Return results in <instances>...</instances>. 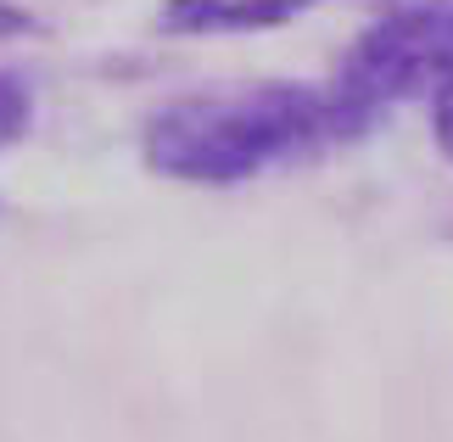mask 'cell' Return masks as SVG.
<instances>
[{
    "label": "cell",
    "mask_w": 453,
    "mask_h": 442,
    "mask_svg": "<svg viewBox=\"0 0 453 442\" xmlns=\"http://www.w3.org/2000/svg\"><path fill=\"white\" fill-rule=\"evenodd\" d=\"M364 129L370 118L347 107L336 84L252 79L163 101L141 129V157L157 180L230 190L269 174L274 163L353 140Z\"/></svg>",
    "instance_id": "1"
},
{
    "label": "cell",
    "mask_w": 453,
    "mask_h": 442,
    "mask_svg": "<svg viewBox=\"0 0 453 442\" xmlns=\"http://www.w3.org/2000/svg\"><path fill=\"white\" fill-rule=\"evenodd\" d=\"M431 135H437V146H442V157L453 163V79L442 84L437 96H431Z\"/></svg>",
    "instance_id": "5"
},
{
    "label": "cell",
    "mask_w": 453,
    "mask_h": 442,
    "mask_svg": "<svg viewBox=\"0 0 453 442\" xmlns=\"http://www.w3.org/2000/svg\"><path fill=\"white\" fill-rule=\"evenodd\" d=\"M325 0H163L168 34H252V28H280Z\"/></svg>",
    "instance_id": "3"
},
{
    "label": "cell",
    "mask_w": 453,
    "mask_h": 442,
    "mask_svg": "<svg viewBox=\"0 0 453 442\" xmlns=\"http://www.w3.org/2000/svg\"><path fill=\"white\" fill-rule=\"evenodd\" d=\"M28 129H34V90L12 67H0V151H12Z\"/></svg>",
    "instance_id": "4"
},
{
    "label": "cell",
    "mask_w": 453,
    "mask_h": 442,
    "mask_svg": "<svg viewBox=\"0 0 453 442\" xmlns=\"http://www.w3.org/2000/svg\"><path fill=\"white\" fill-rule=\"evenodd\" d=\"M28 34H40V17L17 0H0V40H28Z\"/></svg>",
    "instance_id": "6"
},
{
    "label": "cell",
    "mask_w": 453,
    "mask_h": 442,
    "mask_svg": "<svg viewBox=\"0 0 453 442\" xmlns=\"http://www.w3.org/2000/svg\"><path fill=\"white\" fill-rule=\"evenodd\" d=\"M448 79H453V0H409L358 34L330 84L358 118L375 123L380 107L409 96H437Z\"/></svg>",
    "instance_id": "2"
}]
</instances>
